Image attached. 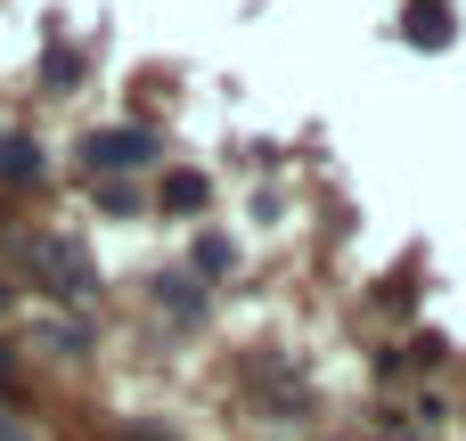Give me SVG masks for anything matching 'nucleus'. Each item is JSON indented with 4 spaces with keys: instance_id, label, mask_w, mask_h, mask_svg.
<instances>
[{
    "instance_id": "1",
    "label": "nucleus",
    "mask_w": 466,
    "mask_h": 441,
    "mask_svg": "<svg viewBox=\"0 0 466 441\" xmlns=\"http://www.w3.org/2000/svg\"><path fill=\"white\" fill-rule=\"evenodd\" d=\"M25 262L41 270L49 295H90V262H82V246H66V237H33Z\"/></svg>"
},
{
    "instance_id": "2",
    "label": "nucleus",
    "mask_w": 466,
    "mask_h": 441,
    "mask_svg": "<svg viewBox=\"0 0 466 441\" xmlns=\"http://www.w3.org/2000/svg\"><path fill=\"white\" fill-rule=\"evenodd\" d=\"M147 155H156V131H131V123H123V131H90V139H82V164H90V172H139Z\"/></svg>"
},
{
    "instance_id": "3",
    "label": "nucleus",
    "mask_w": 466,
    "mask_h": 441,
    "mask_svg": "<svg viewBox=\"0 0 466 441\" xmlns=\"http://www.w3.org/2000/svg\"><path fill=\"white\" fill-rule=\"evenodd\" d=\"M0 180H16V188H25V180H41V147L8 131V139H0Z\"/></svg>"
},
{
    "instance_id": "4",
    "label": "nucleus",
    "mask_w": 466,
    "mask_h": 441,
    "mask_svg": "<svg viewBox=\"0 0 466 441\" xmlns=\"http://www.w3.org/2000/svg\"><path fill=\"white\" fill-rule=\"evenodd\" d=\"M164 205H172V213H197V205H205V172H172V180H164Z\"/></svg>"
},
{
    "instance_id": "5",
    "label": "nucleus",
    "mask_w": 466,
    "mask_h": 441,
    "mask_svg": "<svg viewBox=\"0 0 466 441\" xmlns=\"http://www.w3.org/2000/svg\"><path fill=\"white\" fill-rule=\"evenodd\" d=\"M410 41H451V16H442V8H418V16H410Z\"/></svg>"
},
{
    "instance_id": "6",
    "label": "nucleus",
    "mask_w": 466,
    "mask_h": 441,
    "mask_svg": "<svg viewBox=\"0 0 466 441\" xmlns=\"http://www.w3.org/2000/svg\"><path fill=\"white\" fill-rule=\"evenodd\" d=\"M164 303H172V311H180V319H197V311H205V295H197V286H188V278H164Z\"/></svg>"
},
{
    "instance_id": "7",
    "label": "nucleus",
    "mask_w": 466,
    "mask_h": 441,
    "mask_svg": "<svg viewBox=\"0 0 466 441\" xmlns=\"http://www.w3.org/2000/svg\"><path fill=\"white\" fill-rule=\"evenodd\" d=\"M0 393H16V360H8V344H0Z\"/></svg>"
},
{
    "instance_id": "8",
    "label": "nucleus",
    "mask_w": 466,
    "mask_h": 441,
    "mask_svg": "<svg viewBox=\"0 0 466 441\" xmlns=\"http://www.w3.org/2000/svg\"><path fill=\"white\" fill-rule=\"evenodd\" d=\"M0 311H8V286H0Z\"/></svg>"
}]
</instances>
